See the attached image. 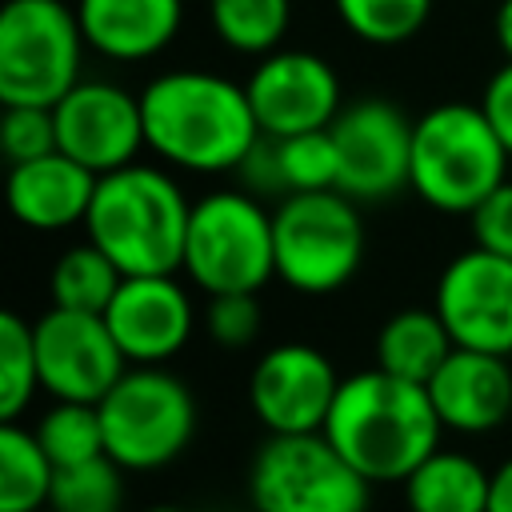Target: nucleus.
<instances>
[{
    "label": "nucleus",
    "mask_w": 512,
    "mask_h": 512,
    "mask_svg": "<svg viewBox=\"0 0 512 512\" xmlns=\"http://www.w3.org/2000/svg\"><path fill=\"white\" fill-rule=\"evenodd\" d=\"M124 272L116 268V260L108 252H100L92 240L68 248L48 276V292L52 304L60 308H76V312H104L120 288Z\"/></svg>",
    "instance_id": "obj_23"
},
{
    "label": "nucleus",
    "mask_w": 512,
    "mask_h": 512,
    "mask_svg": "<svg viewBox=\"0 0 512 512\" xmlns=\"http://www.w3.org/2000/svg\"><path fill=\"white\" fill-rule=\"evenodd\" d=\"M272 240L276 276L304 296H328L344 288L364 256L356 200L340 188L288 192L272 212Z\"/></svg>",
    "instance_id": "obj_6"
},
{
    "label": "nucleus",
    "mask_w": 512,
    "mask_h": 512,
    "mask_svg": "<svg viewBox=\"0 0 512 512\" xmlns=\"http://www.w3.org/2000/svg\"><path fill=\"white\" fill-rule=\"evenodd\" d=\"M240 176V188H248L252 196H288V180H284V164H280V140L260 132V140L248 148V156L240 160L236 168Z\"/></svg>",
    "instance_id": "obj_33"
},
{
    "label": "nucleus",
    "mask_w": 512,
    "mask_h": 512,
    "mask_svg": "<svg viewBox=\"0 0 512 512\" xmlns=\"http://www.w3.org/2000/svg\"><path fill=\"white\" fill-rule=\"evenodd\" d=\"M36 388H40V368H36L32 324L16 312H4L0 316V416L20 420Z\"/></svg>",
    "instance_id": "obj_28"
},
{
    "label": "nucleus",
    "mask_w": 512,
    "mask_h": 512,
    "mask_svg": "<svg viewBox=\"0 0 512 512\" xmlns=\"http://www.w3.org/2000/svg\"><path fill=\"white\" fill-rule=\"evenodd\" d=\"M96 408L104 424V452L128 472L172 464L196 432V400L164 364H128Z\"/></svg>",
    "instance_id": "obj_7"
},
{
    "label": "nucleus",
    "mask_w": 512,
    "mask_h": 512,
    "mask_svg": "<svg viewBox=\"0 0 512 512\" xmlns=\"http://www.w3.org/2000/svg\"><path fill=\"white\" fill-rule=\"evenodd\" d=\"M148 512H184V508H176V504H156V508H148Z\"/></svg>",
    "instance_id": "obj_37"
},
{
    "label": "nucleus",
    "mask_w": 512,
    "mask_h": 512,
    "mask_svg": "<svg viewBox=\"0 0 512 512\" xmlns=\"http://www.w3.org/2000/svg\"><path fill=\"white\" fill-rule=\"evenodd\" d=\"M472 240L496 256L512 260V180H504L500 188H492L472 212Z\"/></svg>",
    "instance_id": "obj_32"
},
{
    "label": "nucleus",
    "mask_w": 512,
    "mask_h": 512,
    "mask_svg": "<svg viewBox=\"0 0 512 512\" xmlns=\"http://www.w3.org/2000/svg\"><path fill=\"white\" fill-rule=\"evenodd\" d=\"M332 8L356 40L380 48L412 40L432 16V0H332Z\"/></svg>",
    "instance_id": "obj_27"
},
{
    "label": "nucleus",
    "mask_w": 512,
    "mask_h": 512,
    "mask_svg": "<svg viewBox=\"0 0 512 512\" xmlns=\"http://www.w3.org/2000/svg\"><path fill=\"white\" fill-rule=\"evenodd\" d=\"M96 172L72 160L68 152H44L36 160L12 164L8 172V204L12 216L36 232H60L72 224H84L92 196H96Z\"/></svg>",
    "instance_id": "obj_18"
},
{
    "label": "nucleus",
    "mask_w": 512,
    "mask_h": 512,
    "mask_svg": "<svg viewBox=\"0 0 512 512\" xmlns=\"http://www.w3.org/2000/svg\"><path fill=\"white\" fill-rule=\"evenodd\" d=\"M440 416L428 384L376 368L344 376L324 436L376 484L408 480V472L440 448Z\"/></svg>",
    "instance_id": "obj_2"
},
{
    "label": "nucleus",
    "mask_w": 512,
    "mask_h": 512,
    "mask_svg": "<svg viewBox=\"0 0 512 512\" xmlns=\"http://www.w3.org/2000/svg\"><path fill=\"white\" fill-rule=\"evenodd\" d=\"M188 216L192 204L180 184L164 168L132 160L96 180L84 228L124 276H152L184 268Z\"/></svg>",
    "instance_id": "obj_3"
},
{
    "label": "nucleus",
    "mask_w": 512,
    "mask_h": 512,
    "mask_svg": "<svg viewBox=\"0 0 512 512\" xmlns=\"http://www.w3.org/2000/svg\"><path fill=\"white\" fill-rule=\"evenodd\" d=\"M0 144L8 164L36 160L44 152H56V116L40 104H4L0 120Z\"/></svg>",
    "instance_id": "obj_30"
},
{
    "label": "nucleus",
    "mask_w": 512,
    "mask_h": 512,
    "mask_svg": "<svg viewBox=\"0 0 512 512\" xmlns=\"http://www.w3.org/2000/svg\"><path fill=\"white\" fill-rule=\"evenodd\" d=\"M368 484L324 432H268L248 472L256 512H364Z\"/></svg>",
    "instance_id": "obj_9"
},
{
    "label": "nucleus",
    "mask_w": 512,
    "mask_h": 512,
    "mask_svg": "<svg viewBox=\"0 0 512 512\" xmlns=\"http://www.w3.org/2000/svg\"><path fill=\"white\" fill-rule=\"evenodd\" d=\"M508 148L492 132L480 104H436L412 124L416 196L436 212L468 216L492 188L508 180Z\"/></svg>",
    "instance_id": "obj_4"
},
{
    "label": "nucleus",
    "mask_w": 512,
    "mask_h": 512,
    "mask_svg": "<svg viewBox=\"0 0 512 512\" xmlns=\"http://www.w3.org/2000/svg\"><path fill=\"white\" fill-rule=\"evenodd\" d=\"M260 132L296 136L328 128L340 116V80L336 68L304 48H272L256 56L252 76L244 80Z\"/></svg>",
    "instance_id": "obj_14"
},
{
    "label": "nucleus",
    "mask_w": 512,
    "mask_h": 512,
    "mask_svg": "<svg viewBox=\"0 0 512 512\" xmlns=\"http://www.w3.org/2000/svg\"><path fill=\"white\" fill-rule=\"evenodd\" d=\"M280 140V164L288 192H316V188H336L340 180V160L328 128L296 132V136H276Z\"/></svg>",
    "instance_id": "obj_29"
},
{
    "label": "nucleus",
    "mask_w": 512,
    "mask_h": 512,
    "mask_svg": "<svg viewBox=\"0 0 512 512\" xmlns=\"http://www.w3.org/2000/svg\"><path fill=\"white\" fill-rule=\"evenodd\" d=\"M124 472L108 452L56 468L48 508L52 512H120L124 508Z\"/></svg>",
    "instance_id": "obj_25"
},
{
    "label": "nucleus",
    "mask_w": 512,
    "mask_h": 512,
    "mask_svg": "<svg viewBox=\"0 0 512 512\" xmlns=\"http://www.w3.org/2000/svg\"><path fill=\"white\" fill-rule=\"evenodd\" d=\"M208 336L220 348H248L260 336V300L256 292H224L208 296Z\"/></svg>",
    "instance_id": "obj_31"
},
{
    "label": "nucleus",
    "mask_w": 512,
    "mask_h": 512,
    "mask_svg": "<svg viewBox=\"0 0 512 512\" xmlns=\"http://www.w3.org/2000/svg\"><path fill=\"white\" fill-rule=\"evenodd\" d=\"M56 148L92 168L96 176L116 172L148 148L140 96L112 80H80L56 104Z\"/></svg>",
    "instance_id": "obj_13"
},
{
    "label": "nucleus",
    "mask_w": 512,
    "mask_h": 512,
    "mask_svg": "<svg viewBox=\"0 0 512 512\" xmlns=\"http://www.w3.org/2000/svg\"><path fill=\"white\" fill-rule=\"evenodd\" d=\"M488 512H512V460H504V464L492 472Z\"/></svg>",
    "instance_id": "obj_35"
},
{
    "label": "nucleus",
    "mask_w": 512,
    "mask_h": 512,
    "mask_svg": "<svg viewBox=\"0 0 512 512\" xmlns=\"http://www.w3.org/2000/svg\"><path fill=\"white\" fill-rule=\"evenodd\" d=\"M56 464L36 432L4 420L0 428V512H36L48 504Z\"/></svg>",
    "instance_id": "obj_22"
},
{
    "label": "nucleus",
    "mask_w": 512,
    "mask_h": 512,
    "mask_svg": "<svg viewBox=\"0 0 512 512\" xmlns=\"http://www.w3.org/2000/svg\"><path fill=\"white\" fill-rule=\"evenodd\" d=\"M184 272L208 296L260 292L276 276L272 212L248 188L208 192L192 204Z\"/></svg>",
    "instance_id": "obj_5"
},
{
    "label": "nucleus",
    "mask_w": 512,
    "mask_h": 512,
    "mask_svg": "<svg viewBox=\"0 0 512 512\" xmlns=\"http://www.w3.org/2000/svg\"><path fill=\"white\" fill-rule=\"evenodd\" d=\"M148 148L184 172H236L260 140L248 88L200 68H176L140 92Z\"/></svg>",
    "instance_id": "obj_1"
},
{
    "label": "nucleus",
    "mask_w": 512,
    "mask_h": 512,
    "mask_svg": "<svg viewBox=\"0 0 512 512\" xmlns=\"http://www.w3.org/2000/svg\"><path fill=\"white\" fill-rule=\"evenodd\" d=\"M488 492L492 472H484L472 456L444 448L424 456L404 480L412 512H488Z\"/></svg>",
    "instance_id": "obj_20"
},
{
    "label": "nucleus",
    "mask_w": 512,
    "mask_h": 512,
    "mask_svg": "<svg viewBox=\"0 0 512 512\" xmlns=\"http://www.w3.org/2000/svg\"><path fill=\"white\" fill-rule=\"evenodd\" d=\"M76 16L92 52L140 64L176 40L184 0H76Z\"/></svg>",
    "instance_id": "obj_19"
},
{
    "label": "nucleus",
    "mask_w": 512,
    "mask_h": 512,
    "mask_svg": "<svg viewBox=\"0 0 512 512\" xmlns=\"http://www.w3.org/2000/svg\"><path fill=\"white\" fill-rule=\"evenodd\" d=\"M452 336L436 308H404L384 320L376 336V364L392 376L428 384L452 352Z\"/></svg>",
    "instance_id": "obj_21"
},
{
    "label": "nucleus",
    "mask_w": 512,
    "mask_h": 512,
    "mask_svg": "<svg viewBox=\"0 0 512 512\" xmlns=\"http://www.w3.org/2000/svg\"><path fill=\"white\" fill-rule=\"evenodd\" d=\"M40 388L52 400L100 404L104 392L128 372V360L104 320V312H76L52 304L32 320Z\"/></svg>",
    "instance_id": "obj_10"
},
{
    "label": "nucleus",
    "mask_w": 512,
    "mask_h": 512,
    "mask_svg": "<svg viewBox=\"0 0 512 512\" xmlns=\"http://www.w3.org/2000/svg\"><path fill=\"white\" fill-rule=\"evenodd\" d=\"M84 28L64 0H8L0 8V100L52 108L80 84Z\"/></svg>",
    "instance_id": "obj_8"
},
{
    "label": "nucleus",
    "mask_w": 512,
    "mask_h": 512,
    "mask_svg": "<svg viewBox=\"0 0 512 512\" xmlns=\"http://www.w3.org/2000/svg\"><path fill=\"white\" fill-rule=\"evenodd\" d=\"M412 124L392 100H356L328 124L344 196L388 200L412 180Z\"/></svg>",
    "instance_id": "obj_11"
},
{
    "label": "nucleus",
    "mask_w": 512,
    "mask_h": 512,
    "mask_svg": "<svg viewBox=\"0 0 512 512\" xmlns=\"http://www.w3.org/2000/svg\"><path fill=\"white\" fill-rule=\"evenodd\" d=\"M480 112L488 116L492 132L500 136V144H504L508 156H512V60H504V64L492 72V80L484 84Z\"/></svg>",
    "instance_id": "obj_34"
},
{
    "label": "nucleus",
    "mask_w": 512,
    "mask_h": 512,
    "mask_svg": "<svg viewBox=\"0 0 512 512\" xmlns=\"http://www.w3.org/2000/svg\"><path fill=\"white\" fill-rule=\"evenodd\" d=\"M208 24L224 48L240 56H268L292 24V0H208Z\"/></svg>",
    "instance_id": "obj_24"
},
{
    "label": "nucleus",
    "mask_w": 512,
    "mask_h": 512,
    "mask_svg": "<svg viewBox=\"0 0 512 512\" xmlns=\"http://www.w3.org/2000/svg\"><path fill=\"white\" fill-rule=\"evenodd\" d=\"M456 348L512 356V260L488 248L460 252L436 280L432 304Z\"/></svg>",
    "instance_id": "obj_12"
},
{
    "label": "nucleus",
    "mask_w": 512,
    "mask_h": 512,
    "mask_svg": "<svg viewBox=\"0 0 512 512\" xmlns=\"http://www.w3.org/2000/svg\"><path fill=\"white\" fill-rule=\"evenodd\" d=\"M436 416L452 432H492L512 416V368L508 356L452 348L428 380Z\"/></svg>",
    "instance_id": "obj_17"
},
{
    "label": "nucleus",
    "mask_w": 512,
    "mask_h": 512,
    "mask_svg": "<svg viewBox=\"0 0 512 512\" xmlns=\"http://www.w3.org/2000/svg\"><path fill=\"white\" fill-rule=\"evenodd\" d=\"M104 320L128 364H168L192 336V300L172 272L124 276Z\"/></svg>",
    "instance_id": "obj_16"
},
{
    "label": "nucleus",
    "mask_w": 512,
    "mask_h": 512,
    "mask_svg": "<svg viewBox=\"0 0 512 512\" xmlns=\"http://www.w3.org/2000/svg\"><path fill=\"white\" fill-rule=\"evenodd\" d=\"M496 44H500L504 60H512V0H500V8H496Z\"/></svg>",
    "instance_id": "obj_36"
},
{
    "label": "nucleus",
    "mask_w": 512,
    "mask_h": 512,
    "mask_svg": "<svg viewBox=\"0 0 512 512\" xmlns=\"http://www.w3.org/2000/svg\"><path fill=\"white\" fill-rule=\"evenodd\" d=\"M340 376L312 344L268 348L248 380L252 412L268 432H324Z\"/></svg>",
    "instance_id": "obj_15"
},
{
    "label": "nucleus",
    "mask_w": 512,
    "mask_h": 512,
    "mask_svg": "<svg viewBox=\"0 0 512 512\" xmlns=\"http://www.w3.org/2000/svg\"><path fill=\"white\" fill-rule=\"evenodd\" d=\"M36 440L44 444L48 460L56 468L104 456V424H100V408L84 404V400H56L40 424H36Z\"/></svg>",
    "instance_id": "obj_26"
}]
</instances>
